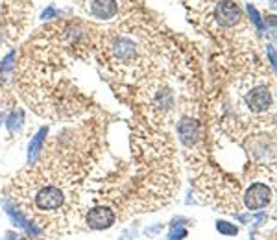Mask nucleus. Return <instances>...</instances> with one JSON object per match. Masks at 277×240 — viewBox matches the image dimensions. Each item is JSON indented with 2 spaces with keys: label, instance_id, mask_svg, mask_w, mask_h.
I'll use <instances>...</instances> for the list:
<instances>
[{
  "label": "nucleus",
  "instance_id": "nucleus-1",
  "mask_svg": "<svg viewBox=\"0 0 277 240\" xmlns=\"http://www.w3.org/2000/svg\"><path fill=\"white\" fill-rule=\"evenodd\" d=\"M115 220H117L115 211L109 207H104V205L89 209V213H87V216H85L87 227H89V229H95V231L109 229V227L115 224Z\"/></svg>",
  "mask_w": 277,
  "mask_h": 240
},
{
  "label": "nucleus",
  "instance_id": "nucleus-2",
  "mask_svg": "<svg viewBox=\"0 0 277 240\" xmlns=\"http://www.w3.org/2000/svg\"><path fill=\"white\" fill-rule=\"evenodd\" d=\"M270 199H272L270 187H266L264 183H253L244 194V205L250 211H259L270 204Z\"/></svg>",
  "mask_w": 277,
  "mask_h": 240
},
{
  "label": "nucleus",
  "instance_id": "nucleus-3",
  "mask_svg": "<svg viewBox=\"0 0 277 240\" xmlns=\"http://www.w3.org/2000/svg\"><path fill=\"white\" fill-rule=\"evenodd\" d=\"M246 105L253 111V113H264L268 111L272 105V95L266 87H257L253 91L246 95Z\"/></svg>",
  "mask_w": 277,
  "mask_h": 240
},
{
  "label": "nucleus",
  "instance_id": "nucleus-4",
  "mask_svg": "<svg viewBox=\"0 0 277 240\" xmlns=\"http://www.w3.org/2000/svg\"><path fill=\"white\" fill-rule=\"evenodd\" d=\"M214 15H216V21L226 28L235 26V24L241 21V9L236 8V4L231 2V0L220 2V4L216 6V13Z\"/></svg>",
  "mask_w": 277,
  "mask_h": 240
},
{
  "label": "nucleus",
  "instance_id": "nucleus-5",
  "mask_svg": "<svg viewBox=\"0 0 277 240\" xmlns=\"http://www.w3.org/2000/svg\"><path fill=\"white\" fill-rule=\"evenodd\" d=\"M177 133H179V139L185 146H194L198 137H200V130H198V122L194 118H181L179 124H177Z\"/></svg>",
  "mask_w": 277,
  "mask_h": 240
},
{
  "label": "nucleus",
  "instance_id": "nucleus-6",
  "mask_svg": "<svg viewBox=\"0 0 277 240\" xmlns=\"http://www.w3.org/2000/svg\"><path fill=\"white\" fill-rule=\"evenodd\" d=\"M89 13L96 19H113L118 13V0H93Z\"/></svg>",
  "mask_w": 277,
  "mask_h": 240
},
{
  "label": "nucleus",
  "instance_id": "nucleus-7",
  "mask_svg": "<svg viewBox=\"0 0 277 240\" xmlns=\"http://www.w3.org/2000/svg\"><path fill=\"white\" fill-rule=\"evenodd\" d=\"M46 133H48V127H41L39 133L32 139L30 146H28V163L30 164H35V161L39 159L41 152L45 150V139H46Z\"/></svg>",
  "mask_w": 277,
  "mask_h": 240
},
{
  "label": "nucleus",
  "instance_id": "nucleus-8",
  "mask_svg": "<svg viewBox=\"0 0 277 240\" xmlns=\"http://www.w3.org/2000/svg\"><path fill=\"white\" fill-rule=\"evenodd\" d=\"M24 124V113L21 111V109H15L13 113L9 115L8 118V130L9 133H17L19 130H21V126Z\"/></svg>",
  "mask_w": 277,
  "mask_h": 240
},
{
  "label": "nucleus",
  "instance_id": "nucleus-9",
  "mask_svg": "<svg viewBox=\"0 0 277 240\" xmlns=\"http://www.w3.org/2000/svg\"><path fill=\"white\" fill-rule=\"evenodd\" d=\"M246 11H248V15H250V17H251V21H253V24H255V26H257V30H259V33H263V32H264V23H263V19H261L259 11L255 9V6L248 4V6H246Z\"/></svg>",
  "mask_w": 277,
  "mask_h": 240
},
{
  "label": "nucleus",
  "instance_id": "nucleus-10",
  "mask_svg": "<svg viewBox=\"0 0 277 240\" xmlns=\"http://www.w3.org/2000/svg\"><path fill=\"white\" fill-rule=\"evenodd\" d=\"M216 229H218V233H222V235H227V236H235L236 233H238V229H236V226H233V224L229 222H216Z\"/></svg>",
  "mask_w": 277,
  "mask_h": 240
},
{
  "label": "nucleus",
  "instance_id": "nucleus-11",
  "mask_svg": "<svg viewBox=\"0 0 277 240\" xmlns=\"http://www.w3.org/2000/svg\"><path fill=\"white\" fill-rule=\"evenodd\" d=\"M185 236H187V227H183L181 224H179V226L174 224L170 233H168V238L170 240H183Z\"/></svg>",
  "mask_w": 277,
  "mask_h": 240
},
{
  "label": "nucleus",
  "instance_id": "nucleus-12",
  "mask_svg": "<svg viewBox=\"0 0 277 240\" xmlns=\"http://www.w3.org/2000/svg\"><path fill=\"white\" fill-rule=\"evenodd\" d=\"M266 30L272 37H277V17H266Z\"/></svg>",
  "mask_w": 277,
  "mask_h": 240
},
{
  "label": "nucleus",
  "instance_id": "nucleus-13",
  "mask_svg": "<svg viewBox=\"0 0 277 240\" xmlns=\"http://www.w3.org/2000/svg\"><path fill=\"white\" fill-rule=\"evenodd\" d=\"M266 52H268L270 65H272V67H273V70H275V74H277V50L273 48L272 45H268V46H266Z\"/></svg>",
  "mask_w": 277,
  "mask_h": 240
},
{
  "label": "nucleus",
  "instance_id": "nucleus-14",
  "mask_svg": "<svg viewBox=\"0 0 277 240\" xmlns=\"http://www.w3.org/2000/svg\"><path fill=\"white\" fill-rule=\"evenodd\" d=\"M52 17H58V11H56L54 6H50V8H46L43 11V19H52Z\"/></svg>",
  "mask_w": 277,
  "mask_h": 240
},
{
  "label": "nucleus",
  "instance_id": "nucleus-15",
  "mask_svg": "<svg viewBox=\"0 0 277 240\" xmlns=\"http://www.w3.org/2000/svg\"><path fill=\"white\" fill-rule=\"evenodd\" d=\"M2 120H4V113H2V109H0V124H2Z\"/></svg>",
  "mask_w": 277,
  "mask_h": 240
}]
</instances>
